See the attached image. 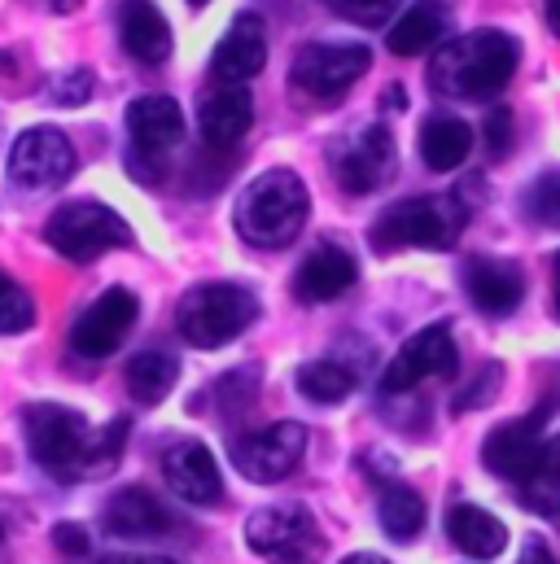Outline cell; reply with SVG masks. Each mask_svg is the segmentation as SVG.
<instances>
[{"mask_svg":"<svg viewBox=\"0 0 560 564\" xmlns=\"http://www.w3.org/2000/svg\"><path fill=\"white\" fill-rule=\"evenodd\" d=\"M517 62H521L517 40L508 31L482 26V31L455 35L438 48V57L429 66V84H433V93L455 97V101H486L508 88Z\"/></svg>","mask_w":560,"mask_h":564,"instance_id":"obj_1","label":"cell"},{"mask_svg":"<svg viewBox=\"0 0 560 564\" xmlns=\"http://www.w3.org/2000/svg\"><path fill=\"white\" fill-rule=\"evenodd\" d=\"M306 210H311V197L298 171L277 166V171H263L255 184H246L237 202V232L259 250H284L306 228Z\"/></svg>","mask_w":560,"mask_h":564,"instance_id":"obj_2","label":"cell"},{"mask_svg":"<svg viewBox=\"0 0 560 564\" xmlns=\"http://www.w3.org/2000/svg\"><path fill=\"white\" fill-rule=\"evenodd\" d=\"M464 224H469V206L455 193L408 197L373 224L368 241L381 254H390V250H451L460 241Z\"/></svg>","mask_w":560,"mask_h":564,"instance_id":"obj_3","label":"cell"},{"mask_svg":"<svg viewBox=\"0 0 560 564\" xmlns=\"http://www.w3.org/2000/svg\"><path fill=\"white\" fill-rule=\"evenodd\" d=\"M255 319H259V297L246 284L233 281L197 284L175 306V328L197 350H215V346L237 341Z\"/></svg>","mask_w":560,"mask_h":564,"instance_id":"obj_4","label":"cell"},{"mask_svg":"<svg viewBox=\"0 0 560 564\" xmlns=\"http://www.w3.org/2000/svg\"><path fill=\"white\" fill-rule=\"evenodd\" d=\"M44 241L71 259V263H93L110 250L132 246V228L128 219L106 206V202H66L62 210H53V219L44 224Z\"/></svg>","mask_w":560,"mask_h":564,"instance_id":"obj_5","label":"cell"},{"mask_svg":"<svg viewBox=\"0 0 560 564\" xmlns=\"http://www.w3.org/2000/svg\"><path fill=\"white\" fill-rule=\"evenodd\" d=\"M22 429H26L31 455H35V464L44 473H53L62 481L79 477V464H84V451H88L93 429H88V421L75 408L31 403V408H22Z\"/></svg>","mask_w":560,"mask_h":564,"instance_id":"obj_6","label":"cell"},{"mask_svg":"<svg viewBox=\"0 0 560 564\" xmlns=\"http://www.w3.org/2000/svg\"><path fill=\"white\" fill-rule=\"evenodd\" d=\"M128 132H132V153H128V171L140 184H162L166 175V158L184 137V115L175 106V97L149 93L128 106Z\"/></svg>","mask_w":560,"mask_h":564,"instance_id":"obj_7","label":"cell"},{"mask_svg":"<svg viewBox=\"0 0 560 564\" xmlns=\"http://www.w3.org/2000/svg\"><path fill=\"white\" fill-rule=\"evenodd\" d=\"M373 66L368 44H337V40H320V44H302L289 79L302 97L311 101H337L342 93H351Z\"/></svg>","mask_w":560,"mask_h":564,"instance_id":"obj_8","label":"cell"},{"mask_svg":"<svg viewBox=\"0 0 560 564\" xmlns=\"http://www.w3.org/2000/svg\"><path fill=\"white\" fill-rule=\"evenodd\" d=\"M306 455V429L298 421H277L263 429H250L246 437H233V464L246 481L272 486L284 481Z\"/></svg>","mask_w":560,"mask_h":564,"instance_id":"obj_9","label":"cell"},{"mask_svg":"<svg viewBox=\"0 0 560 564\" xmlns=\"http://www.w3.org/2000/svg\"><path fill=\"white\" fill-rule=\"evenodd\" d=\"M75 166H79L75 144L66 141L57 128H26L9 149V180L26 193L62 188L75 175Z\"/></svg>","mask_w":560,"mask_h":564,"instance_id":"obj_10","label":"cell"},{"mask_svg":"<svg viewBox=\"0 0 560 564\" xmlns=\"http://www.w3.org/2000/svg\"><path fill=\"white\" fill-rule=\"evenodd\" d=\"M333 175L342 184V193H377L381 184L395 180V166H399V149L386 123H368L364 132H355L351 141H342L333 149Z\"/></svg>","mask_w":560,"mask_h":564,"instance_id":"obj_11","label":"cell"},{"mask_svg":"<svg viewBox=\"0 0 560 564\" xmlns=\"http://www.w3.org/2000/svg\"><path fill=\"white\" fill-rule=\"evenodd\" d=\"M455 364H460V355H455L451 328L446 324H429V328H420L417 337H408L403 350L390 359V368L381 377V390L386 394H408V390H417L420 381H429V377L451 381Z\"/></svg>","mask_w":560,"mask_h":564,"instance_id":"obj_12","label":"cell"},{"mask_svg":"<svg viewBox=\"0 0 560 564\" xmlns=\"http://www.w3.org/2000/svg\"><path fill=\"white\" fill-rule=\"evenodd\" d=\"M137 315H140L137 293H128V289H106V293L75 319V328H71V350L84 355V359H106V355H115V350L128 341Z\"/></svg>","mask_w":560,"mask_h":564,"instance_id":"obj_13","label":"cell"},{"mask_svg":"<svg viewBox=\"0 0 560 564\" xmlns=\"http://www.w3.org/2000/svg\"><path fill=\"white\" fill-rule=\"evenodd\" d=\"M162 477L166 486L184 499V503H197V508H211L224 499V477H219V464L211 455L206 442L197 437H184L175 446H166L162 455Z\"/></svg>","mask_w":560,"mask_h":564,"instance_id":"obj_14","label":"cell"},{"mask_svg":"<svg viewBox=\"0 0 560 564\" xmlns=\"http://www.w3.org/2000/svg\"><path fill=\"white\" fill-rule=\"evenodd\" d=\"M268 66V26L259 13H241L233 18V26L219 35L215 57H211V75L219 84H246Z\"/></svg>","mask_w":560,"mask_h":564,"instance_id":"obj_15","label":"cell"},{"mask_svg":"<svg viewBox=\"0 0 560 564\" xmlns=\"http://www.w3.org/2000/svg\"><path fill=\"white\" fill-rule=\"evenodd\" d=\"M197 128L211 149H237L255 128V97L246 84H215L197 106Z\"/></svg>","mask_w":560,"mask_h":564,"instance_id":"obj_16","label":"cell"},{"mask_svg":"<svg viewBox=\"0 0 560 564\" xmlns=\"http://www.w3.org/2000/svg\"><path fill=\"white\" fill-rule=\"evenodd\" d=\"M539 451H543V424L539 416H521L491 429V437L482 442V464L504 481H521L535 468Z\"/></svg>","mask_w":560,"mask_h":564,"instance_id":"obj_17","label":"cell"},{"mask_svg":"<svg viewBox=\"0 0 560 564\" xmlns=\"http://www.w3.org/2000/svg\"><path fill=\"white\" fill-rule=\"evenodd\" d=\"M355 276H359V268H355L351 250H342V246H333V241H320V246L298 263V272H293V297L306 302V306L333 302V297H342V293L355 284Z\"/></svg>","mask_w":560,"mask_h":564,"instance_id":"obj_18","label":"cell"},{"mask_svg":"<svg viewBox=\"0 0 560 564\" xmlns=\"http://www.w3.org/2000/svg\"><path fill=\"white\" fill-rule=\"evenodd\" d=\"M464 289H469V297H473L477 311H486V315H508V311H517L521 297H526V276H521V268L508 263V259H486V254H477V259L464 263Z\"/></svg>","mask_w":560,"mask_h":564,"instance_id":"obj_19","label":"cell"},{"mask_svg":"<svg viewBox=\"0 0 560 564\" xmlns=\"http://www.w3.org/2000/svg\"><path fill=\"white\" fill-rule=\"evenodd\" d=\"M119 44L140 66H162L171 57V26L153 0H123L119 4Z\"/></svg>","mask_w":560,"mask_h":564,"instance_id":"obj_20","label":"cell"},{"mask_svg":"<svg viewBox=\"0 0 560 564\" xmlns=\"http://www.w3.org/2000/svg\"><path fill=\"white\" fill-rule=\"evenodd\" d=\"M315 534H320V530H315L311 512H306L302 503H289V499L250 512V521H246V543H250V552H259V556H280V552H289L293 543L315 539Z\"/></svg>","mask_w":560,"mask_h":564,"instance_id":"obj_21","label":"cell"},{"mask_svg":"<svg viewBox=\"0 0 560 564\" xmlns=\"http://www.w3.org/2000/svg\"><path fill=\"white\" fill-rule=\"evenodd\" d=\"M171 512L140 486H128L119 490L110 503H106V530L115 539H162L171 534Z\"/></svg>","mask_w":560,"mask_h":564,"instance_id":"obj_22","label":"cell"},{"mask_svg":"<svg viewBox=\"0 0 560 564\" xmlns=\"http://www.w3.org/2000/svg\"><path fill=\"white\" fill-rule=\"evenodd\" d=\"M446 534L451 543L469 556V561H495L508 547V530L495 512L477 508V503H455L446 512Z\"/></svg>","mask_w":560,"mask_h":564,"instance_id":"obj_23","label":"cell"},{"mask_svg":"<svg viewBox=\"0 0 560 564\" xmlns=\"http://www.w3.org/2000/svg\"><path fill=\"white\" fill-rule=\"evenodd\" d=\"M442 35H446V9L438 0H417L412 9L399 13V22L390 26L386 44H390L395 57H420L433 44H442Z\"/></svg>","mask_w":560,"mask_h":564,"instance_id":"obj_24","label":"cell"},{"mask_svg":"<svg viewBox=\"0 0 560 564\" xmlns=\"http://www.w3.org/2000/svg\"><path fill=\"white\" fill-rule=\"evenodd\" d=\"M473 153V128L455 115H433L420 128V158L429 171H455Z\"/></svg>","mask_w":560,"mask_h":564,"instance_id":"obj_25","label":"cell"},{"mask_svg":"<svg viewBox=\"0 0 560 564\" xmlns=\"http://www.w3.org/2000/svg\"><path fill=\"white\" fill-rule=\"evenodd\" d=\"M180 381V359L171 350H140L128 364V394L140 408H158Z\"/></svg>","mask_w":560,"mask_h":564,"instance_id":"obj_26","label":"cell"},{"mask_svg":"<svg viewBox=\"0 0 560 564\" xmlns=\"http://www.w3.org/2000/svg\"><path fill=\"white\" fill-rule=\"evenodd\" d=\"M517 486H521V503L535 517H560V433L552 442H543L535 468Z\"/></svg>","mask_w":560,"mask_h":564,"instance_id":"obj_27","label":"cell"},{"mask_svg":"<svg viewBox=\"0 0 560 564\" xmlns=\"http://www.w3.org/2000/svg\"><path fill=\"white\" fill-rule=\"evenodd\" d=\"M377 517H381V530H386L395 543H412L420 530H424V499H420L412 486L395 481V486L381 490Z\"/></svg>","mask_w":560,"mask_h":564,"instance_id":"obj_28","label":"cell"},{"mask_svg":"<svg viewBox=\"0 0 560 564\" xmlns=\"http://www.w3.org/2000/svg\"><path fill=\"white\" fill-rule=\"evenodd\" d=\"M351 390H355V372L337 359H311V364L298 368V394L320 403V408H333V403L351 399Z\"/></svg>","mask_w":560,"mask_h":564,"instance_id":"obj_29","label":"cell"},{"mask_svg":"<svg viewBox=\"0 0 560 564\" xmlns=\"http://www.w3.org/2000/svg\"><path fill=\"white\" fill-rule=\"evenodd\" d=\"M123 442H128V421H123V416L110 421L101 433H93V437H88V451H84V464H79V477H101V473H110V468L119 464V455H123Z\"/></svg>","mask_w":560,"mask_h":564,"instance_id":"obj_30","label":"cell"},{"mask_svg":"<svg viewBox=\"0 0 560 564\" xmlns=\"http://www.w3.org/2000/svg\"><path fill=\"white\" fill-rule=\"evenodd\" d=\"M35 324V302L9 272H0V337H18Z\"/></svg>","mask_w":560,"mask_h":564,"instance_id":"obj_31","label":"cell"},{"mask_svg":"<svg viewBox=\"0 0 560 564\" xmlns=\"http://www.w3.org/2000/svg\"><path fill=\"white\" fill-rule=\"evenodd\" d=\"M255 399H259V368H237V372H228V377L215 381V403H219L228 416L246 412Z\"/></svg>","mask_w":560,"mask_h":564,"instance_id":"obj_32","label":"cell"},{"mask_svg":"<svg viewBox=\"0 0 560 564\" xmlns=\"http://www.w3.org/2000/svg\"><path fill=\"white\" fill-rule=\"evenodd\" d=\"M526 215L543 228H560V171H548L526 193Z\"/></svg>","mask_w":560,"mask_h":564,"instance_id":"obj_33","label":"cell"},{"mask_svg":"<svg viewBox=\"0 0 560 564\" xmlns=\"http://www.w3.org/2000/svg\"><path fill=\"white\" fill-rule=\"evenodd\" d=\"M324 9H333L337 18L355 22V26H386L403 0H320Z\"/></svg>","mask_w":560,"mask_h":564,"instance_id":"obj_34","label":"cell"},{"mask_svg":"<svg viewBox=\"0 0 560 564\" xmlns=\"http://www.w3.org/2000/svg\"><path fill=\"white\" fill-rule=\"evenodd\" d=\"M499 381H504V368L499 364H486L482 372H477V381L455 399V412H473V408H486L495 394H499Z\"/></svg>","mask_w":560,"mask_h":564,"instance_id":"obj_35","label":"cell"},{"mask_svg":"<svg viewBox=\"0 0 560 564\" xmlns=\"http://www.w3.org/2000/svg\"><path fill=\"white\" fill-rule=\"evenodd\" d=\"M482 137H486V149H491V158H504V153L513 149V110L495 106V110L486 115V123H482Z\"/></svg>","mask_w":560,"mask_h":564,"instance_id":"obj_36","label":"cell"},{"mask_svg":"<svg viewBox=\"0 0 560 564\" xmlns=\"http://www.w3.org/2000/svg\"><path fill=\"white\" fill-rule=\"evenodd\" d=\"M53 97H57L62 106H84V101L93 97V70L62 75V79H57V88H53Z\"/></svg>","mask_w":560,"mask_h":564,"instance_id":"obj_37","label":"cell"},{"mask_svg":"<svg viewBox=\"0 0 560 564\" xmlns=\"http://www.w3.org/2000/svg\"><path fill=\"white\" fill-rule=\"evenodd\" d=\"M53 547L66 552V556H88V534H84V525L62 521V525L53 530Z\"/></svg>","mask_w":560,"mask_h":564,"instance_id":"obj_38","label":"cell"},{"mask_svg":"<svg viewBox=\"0 0 560 564\" xmlns=\"http://www.w3.org/2000/svg\"><path fill=\"white\" fill-rule=\"evenodd\" d=\"M521 564H557V561H552V552H548V543H543V539H526V547H521Z\"/></svg>","mask_w":560,"mask_h":564,"instance_id":"obj_39","label":"cell"},{"mask_svg":"<svg viewBox=\"0 0 560 564\" xmlns=\"http://www.w3.org/2000/svg\"><path fill=\"white\" fill-rule=\"evenodd\" d=\"M31 4H44L49 13H75L84 0H31Z\"/></svg>","mask_w":560,"mask_h":564,"instance_id":"obj_40","label":"cell"},{"mask_svg":"<svg viewBox=\"0 0 560 564\" xmlns=\"http://www.w3.org/2000/svg\"><path fill=\"white\" fill-rule=\"evenodd\" d=\"M342 564H390V561H381V556H373V552H355V556H346Z\"/></svg>","mask_w":560,"mask_h":564,"instance_id":"obj_41","label":"cell"},{"mask_svg":"<svg viewBox=\"0 0 560 564\" xmlns=\"http://www.w3.org/2000/svg\"><path fill=\"white\" fill-rule=\"evenodd\" d=\"M548 22H552V31L560 35V0H548Z\"/></svg>","mask_w":560,"mask_h":564,"instance_id":"obj_42","label":"cell"},{"mask_svg":"<svg viewBox=\"0 0 560 564\" xmlns=\"http://www.w3.org/2000/svg\"><path fill=\"white\" fill-rule=\"evenodd\" d=\"M115 564H175V561H162V556H144L140 561V556H128V561H115Z\"/></svg>","mask_w":560,"mask_h":564,"instance_id":"obj_43","label":"cell"},{"mask_svg":"<svg viewBox=\"0 0 560 564\" xmlns=\"http://www.w3.org/2000/svg\"><path fill=\"white\" fill-rule=\"evenodd\" d=\"M557 311H560V254H557Z\"/></svg>","mask_w":560,"mask_h":564,"instance_id":"obj_44","label":"cell"},{"mask_svg":"<svg viewBox=\"0 0 560 564\" xmlns=\"http://www.w3.org/2000/svg\"><path fill=\"white\" fill-rule=\"evenodd\" d=\"M189 4H211V0H189Z\"/></svg>","mask_w":560,"mask_h":564,"instance_id":"obj_45","label":"cell"},{"mask_svg":"<svg viewBox=\"0 0 560 564\" xmlns=\"http://www.w3.org/2000/svg\"><path fill=\"white\" fill-rule=\"evenodd\" d=\"M0 539H4V525H0Z\"/></svg>","mask_w":560,"mask_h":564,"instance_id":"obj_46","label":"cell"}]
</instances>
